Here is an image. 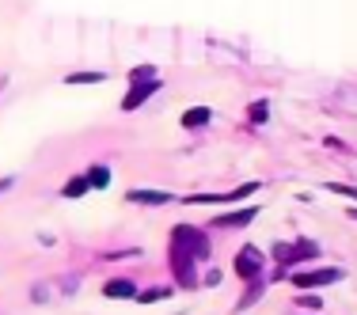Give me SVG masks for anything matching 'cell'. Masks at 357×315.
Masks as SVG:
<instances>
[{
    "label": "cell",
    "instance_id": "obj_1",
    "mask_svg": "<svg viewBox=\"0 0 357 315\" xmlns=\"http://www.w3.org/2000/svg\"><path fill=\"white\" fill-rule=\"evenodd\" d=\"M335 281H346V270L323 266V270H296V274H289V285H293L296 293H312V289L335 285Z\"/></svg>",
    "mask_w": 357,
    "mask_h": 315
},
{
    "label": "cell",
    "instance_id": "obj_2",
    "mask_svg": "<svg viewBox=\"0 0 357 315\" xmlns=\"http://www.w3.org/2000/svg\"><path fill=\"white\" fill-rule=\"evenodd\" d=\"M262 183H243L236 186V190H225V194H190V206H228V201H248L251 194H259Z\"/></svg>",
    "mask_w": 357,
    "mask_h": 315
},
{
    "label": "cell",
    "instance_id": "obj_3",
    "mask_svg": "<svg viewBox=\"0 0 357 315\" xmlns=\"http://www.w3.org/2000/svg\"><path fill=\"white\" fill-rule=\"evenodd\" d=\"M262 270H266V254L259 251V247H240L236 251V274H240V281H259Z\"/></svg>",
    "mask_w": 357,
    "mask_h": 315
},
{
    "label": "cell",
    "instance_id": "obj_4",
    "mask_svg": "<svg viewBox=\"0 0 357 315\" xmlns=\"http://www.w3.org/2000/svg\"><path fill=\"white\" fill-rule=\"evenodd\" d=\"M194 254L186 251V247H178V243H172V270H175V281L183 289H198V270H194Z\"/></svg>",
    "mask_w": 357,
    "mask_h": 315
},
{
    "label": "cell",
    "instance_id": "obj_5",
    "mask_svg": "<svg viewBox=\"0 0 357 315\" xmlns=\"http://www.w3.org/2000/svg\"><path fill=\"white\" fill-rule=\"evenodd\" d=\"M172 243L186 247V251H190L194 259H209V240L198 232V228H190V224H178L175 232H172Z\"/></svg>",
    "mask_w": 357,
    "mask_h": 315
},
{
    "label": "cell",
    "instance_id": "obj_6",
    "mask_svg": "<svg viewBox=\"0 0 357 315\" xmlns=\"http://www.w3.org/2000/svg\"><path fill=\"white\" fill-rule=\"evenodd\" d=\"M137 281L133 277H110V281H103V296L107 300H137Z\"/></svg>",
    "mask_w": 357,
    "mask_h": 315
},
{
    "label": "cell",
    "instance_id": "obj_7",
    "mask_svg": "<svg viewBox=\"0 0 357 315\" xmlns=\"http://www.w3.org/2000/svg\"><path fill=\"white\" fill-rule=\"evenodd\" d=\"M160 88V80H141V84H130V91H126V99H122V110H137L144 99L152 95V91Z\"/></svg>",
    "mask_w": 357,
    "mask_h": 315
},
{
    "label": "cell",
    "instance_id": "obj_8",
    "mask_svg": "<svg viewBox=\"0 0 357 315\" xmlns=\"http://www.w3.org/2000/svg\"><path fill=\"white\" fill-rule=\"evenodd\" d=\"M213 122V110L209 107H190V110H183V118H178V125H183V130H206V125Z\"/></svg>",
    "mask_w": 357,
    "mask_h": 315
},
{
    "label": "cell",
    "instance_id": "obj_9",
    "mask_svg": "<svg viewBox=\"0 0 357 315\" xmlns=\"http://www.w3.org/2000/svg\"><path fill=\"white\" fill-rule=\"evenodd\" d=\"M126 198L130 201H141V206H167V201H175V194H164V190H126Z\"/></svg>",
    "mask_w": 357,
    "mask_h": 315
},
{
    "label": "cell",
    "instance_id": "obj_10",
    "mask_svg": "<svg viewBox=\"0 0 357 315\" xmlns=\"http://www.w3.org/2000/svg\"><path fill=\"white\" fill-rule=\"evenodd\" d=\"M255 217H259V209L251 206V209H240V213H220L213 224H217V228H243V224H251Z\"/></svg>",
    "mask_w": 357,
    "mask_h": 315
},
{
    "label": "cell",
    "instance_id": "obj_11",
    "mask_svg": "<svg viewBox=\"0 0 357 315\" xmlns=\"http://www.w3.org/2000/svg\"><path fill=\"white\" fill-rule=\"evenodd\" d=\"M91 190V183H88V175H76V178H69V183H65V198H84V194Z\"/></svg>",
    "mask_w": 357,
    "mask_h": 315
},
{
    "label": "cell",
    "instance_id": "obj_12",
    "mask_svg": "<svg viewBox=\"0 0 357 315\" xmlns=\"http://www.w3.org/2000/svg\"><path fill=\"white\" fill-rule=\"evenodd\" d=\"M84 175H88L91 190H107V183H110V171H107L103 164H99V167H88V171H84Z\"/></svg>",
    "mask_w": 357,
    "mask_h": 315
},
{
    "label": "cell",
    "instance_id": "obj_13",
    "mask_svg": "<svg viewBox=\"0 0 357 315\" xmlns=\"http://www.w3.org/2000/svg\"><path fill=\"white\" fill-rule=\"evenodd\" d=\"M107 80V72H69V76H65V84H73V88H76V84H103Z\"/></svg>",
    "mask_w": 357,
    "mask_h": 315
},
{
    "label": "cell",
    "instance_id": "obj_14",
    "mask_svg": "<svg viewBox=\"0 0 357 315\" xmlns=\"http://www.w3.org/2000/svg\"><path fill=\"white\" fill-rule=\"evenodd\" d=\"M293 247H296V251H301V259H304V262L319 259V243H316V240H296Z\"/></svg>",
    "mask_w": 357,
    "mask_h": 315
},
{
    "label": "cell",
    "instance_id": "obj_15",
    "mask_svg": "<svg viewBox=\"0 0 357 315\" xmlns=\"http://www.w3.org/2000/svg\"><path fill=\"white\" fill-rule=\"evenodd\" d=\"M141 80H156V69H152V65H137V69L130 72V84H141Z\"/></svg>",
    "mask_w": 357,
    "mask_h": 315
},
{
    "label": "cell",
    "instance_id": "obj_16",
    "mask_svg": "<svg viewBox=\"0 0 357 315\" xmlns=\"http://www.w3.org/2000/svg\"><path fill=\"white\" fill-rule=\"evenodd\" d=\"M167 293H172V289H144V293H137V300L141 304H156V300H164Z\"/></svg>",
    "mask_w": 357,
    "mask_h": 315
},
{
    "label": "cell",
    "instance_id": "obj_17",
    "mask_svg": "<svg viewBox=\"0 0 357 315\" xmlns=\"http://www.w3.org/2000/svg\"><path fill=\"white\" fill-rule=\"evenodd\" d=\"M248 114H251V122H255V125H259V122H266V103H262V99H259V103H251Z\"/></svg>",
    "mask_w": 357,
    "mask_h": 315
},
{
    "label": "cell",
    "instance_id": "obj_18",
    "mask_svg": "<svg viewBox=\"0 0 357 315\" xmlns=\"http://www.w3.org/2000/svg\"><path fill=\"white\" fill-rule=\"evenodd\" d=\"M301 308H312V312H319L323 308V300L316 293H301Z\"/></svg>",
    "mask_w": 357,
    "mask_h": 315
},
{
    "label": "cell",
    "instance_id": "obj_19",
    "mask_svg": "<svg viewBox=\"0 0 357 315\" xmlns=\"http://www.w3.org/2000/svg\"><path fill=\"white\" fill-rule=\"evenodd\" d=\"M327 190H331V194H346V198H354V201H357V190H354V186H342V183H331Z\"/></svg>",
    "mask_w": 357,
    "mask_h": 315
},
{
    "label": "cell",
    "instance_id": "obj_20",
    "mask_svg": "<svg viewBox=\"0 0 357 315\" xmlns=\"http://www.w3.org/2000/svg\"><path fill=\"white\" fill-rule=\"evenodd\" d=\"M202 281H206L209 289H217V285H220V270H217V266H209V270H206V277H202Z\"/></svg>",
    "mask_w": 357,
    "mask_h": 315
},
{
    "label": "cell",
    "instance_id": "obj_21",
    "mask_svg": "<svg viewBox=\"0 0 357 315\" xmlns=\"http://www.w3.org/2000/svg\"><path fill=\"white\" fill-rule=\"evenodd\" d=\"M12 186H15V175H4V178H0V194L12 190Z\"/></svg>",
    "mask_w": 357,
    "mask_h": 315
},
{
    "label": "cell",
    "instance_id": "obj_22",
    "mask_svg": "<svg viewBox=\"0 0 357 315\" xmlns=\"http://www.w3.org/2000/svg\"><path fill=\"white\" fill-rule=\"evenodd\" d=\"M350 217H354V220H357V206H354V209H350Z\"/></svg>",
    "mask_w": 357,
    "mask_h": 315
}]
</instances>
